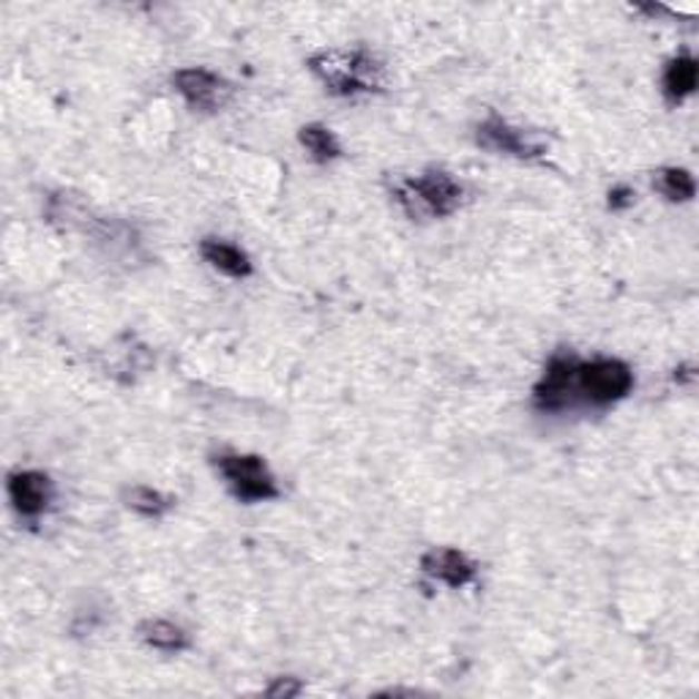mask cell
Returning <instances> with one entry per match:
<instances>
[{"label": "cell", "mask_w": 699, "mask_h": 699, "mask_svg": "<svg viewBox=\"0 0 699 699\" xmlns=\"http://www.w3.org/2000/svg\"><path fill=\"white\" fill-rule=\"evenodd\" d=\"M309 69L331 93H370L383 86V66L370 50H325L309 60Z\"/></svg>", "instance_id": "obj_1"}, {"label": "cell", "mask_w": 699, "mask_h": 699, "mask_svg": "<svg viewBox=\"0 0 699 699\" xmlns=\"http://www.w3.org/2000/svg\"><path fill=\"white\" fill-rule=\"evenodd\" d=\"M394 197L410 219H440L460 208L465 189L445 170H426L419 178L400 180Z\"/></svg>", "instance_id": "obj_2"}, {"label": "cell", "mask_w": 699, "mask_h": 699, "mask_svg": "<svg viewBox=\"0 0 699 699\" xmlns=\"http://www.w3.org/2000/svg\"><path fill=\"white\" fill-rule=\"evenodd\" d=\"M631 388H634V372H631L629 364H623V361L595 358L590 361V364H580V361H577L574 372H571L569 396L571 391H577L588 405L607 407L620 402L623 396H629ZM565 405H569V402H565Z\"/></svg>", "instance_id": "obj_3"}, {"label": "cell", "mask_w": 699, "mask_h": 699, "mask_svg": "<svg viewBox=\"0 0 699 699\" xmlns=\"http://www.w3.org/2000/svg\"><path fill=\"white\" fill-rule=\"evenodd\" d=\"M216 467L240 503H263V500L279 498V486L263 456L221 454L216 456Z\"/></svg>", "instance_id": "obj_4"}, {"label": "cell", "mask_w": 699, "mask_h": 699, "mask_svg": "<svg viewBox=\"0 0 699 699\" xmlns=\"http://www.w3.org/2000/svg\"><path fill=\"white\" fill-rule=\"evenodd\" d=\"M173 86L189 101V107L203 112H216L230 101L233 88L230 82L221 80L219 75L208 69H180L173 75Z\"/></svg>", "instance_id": "obj_5"}, {"label": "cell", "mask_w": 699, "mask_h": 699, "mask_svg": "<svg viewBox=\"0 0 699 699\" xmlns=\"http://www.w3.org/2000/svg\"><path fill=\"white\" fill-rule=\"evenodd\" d=\"M479 146L498 150V154H509L516 156V159H535L547 150L544 140H541L535 131H524L511 126L509 120H503L500 116H490L479 124Z\"/></svg>", "instance_id": "obj_6"}, {"label": "cell", "mask_w": 699, "mask_h": 699, "mask_svg": "<svg viewBox=\"0 0 699 699\" xmlns=\"http://www.w3.org/2000/svg\"><path fill=\"white\" fill-rule=\"evenodd\" d=\"M9 498L22 516H39L52 500L50 475L39 470H20L9 475Z\"/></svg>", "instance_id": "obj_7"}, {"label": "cell", "mask_w": 699, "mask_h": 699, "mask_svg": "<svg viewBox=\"0 0 699 699\" xmlns=\"http://www.w3.org/2000/svg\"><path fill=\"white\" fill-rule=\"evenodd\" d=\"M421 569L435 580L445 582L449 588H465V584L475 582L479 569L465 552L451 550V547H440V550H430L421 558Z\"/></svg>", "instance_id": "obj_8"}, {"label": "cell", "mask_w": 699, "mask_h": 699, "mask_svg": "<svg viewBox=\"0 0 699 699\" xmlns=\"http://www.w3.org/2000/svg\"><path fill=\"white\" fill-rule=\"evenodd\" d=\"M574 364L577 358H571V355H554L550 364H547L541 383L535 385V405L541 410H560L569 402V385Z\"/></svg>", "instance_id": "obj_9"}, {"label": "cell", "mask_w": 699, "mask_h": 699, "mask_svg": "<svg viewBox=\"0 0 699 699\" xmlns=\"http://www.w3.org/2000/svg\"><path fill=\"white\" fill-rule=\"evenodd\" d=\"M200 252H203L205 260L214 265L216 270L233 276V279H246V276H252L249 257H246L244 252L238 249V246L227 244V240L205 238L200 244Z\"/></svg>", "instance_id": "obj_10"}, {"label": "cell", "mask_w": 699, "mask_h": 699, "mask_svg": "<svg viewBox=\"0 0 699 699\" xmlns=\"http://www.w3.org/2000/svg\"><path fill=\"white\" fill-rule=\"evenodd\" d=\"M699 69L697 60L691 56H678L667 63L664 69V93L672 105H680L686 96H691L697 90Z\"/></svg>", "instance_id": "obj_11"}, {"label": "cell", "mask_w": 699, "mask_h": 699, "mask_svg": "<svg viewBox=\"0 0 699 699\" xmlns=\"http://www.w3.org/2000/svg\"><path fill=\"white\" fill-rule=\"evenodd\" d=\"M140 637L150 648L167 650V653H178V650L189 648V637L180 626L170 623V620H148L140 626Z\"/></svg>", "instance_id": "obj_12"}, {"label": "cell", "mask_w": 699, "mask_h": 699, "mask_svg": "<svg viewBox=\"0 0 699 699\" xmlns=\"http://www.w3.org/2000/svg\"><path fill=\"white\" fill-rule=\"evenodd\" d=\"M298 140H301V146L309 150L312 159H317V161H334L342 156V146H339V140H336V135L321 124L304 126Z\"/></svg>", "instance_id": "obj_13"}, {"label": "cell", "mask_w": 699, "mask_h": 699, "mask_svg": "<svg viewBox=\"0 0 699 699\" xmlns=\"http://www.w3.org/2000/svg\"><path fill=\"white\" fill-rule=\"evenodd\" d=\"M653 186L672 203H689L697 191L691 173L680 170V167H664V170L656 173Z\"/></svg>", "instance_id": "obj_14"}, {"label": "cell", "mask_w": 699, "mask_h": 699, "mask_svg": "<svg viewBox=\"0 0 699 699\" xmlns=\"http://www.w3.org/2000/svg\"><path fill=\"white\" fill-rule=\"evenodd\" d=\"M124 500L131 511L142 516H154V520L165 516L173 509V498L161 495L159 490H150V486H131V490L124 492Z\"/></svg>", "instance_id": "obj_15"}, {"label": "cell", "mask_w": 699, "mask_h": 699, "mask_svg": "<svg viewBox=\"0 0 699 699\" xmlns=\"http://www.w3.org/2000/svg\"><path fill=\"white\" fill-rule=\"evenodd\" d=\"M268 697H295L301 695V683L295 678H276L265 691Z\"/></svg>", "instance_id": "obj_16"}, {"label": "cell", "mask_w": 699, "mask_h": 699, "mask_svg": "<svg viewBox=\"0 0 699 699\" xmlns=\"http://www.w3.org/2000/svg\"><path fill=\"white\" fill-rule=\"evenodd\" d=\"M634 189H629V186H614V189L610 191V208L612 210H623V208H631L634 205Z\"/></svg>", "instance_id": "obj_17"}]
</instances>
